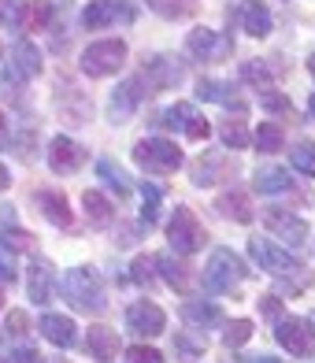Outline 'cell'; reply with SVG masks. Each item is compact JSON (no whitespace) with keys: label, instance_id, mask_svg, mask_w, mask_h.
<instances>
[{"label":"cell","instance_id":"1","mask_svg":"<svg viewBox=\"0 0 315 363\" xmlns=\"http://www.w3.org/2000/svg\"><path fill=\"white\" fill-rule=\"evenodd\" d=\"M60 289L71 301V308L86 311V315H101V311L108 308L104 282H101V274H96L93 267H71L67 274H63Z\"/></svg>","mask_w":315,"mask_h":363},{"label":"cell","instance_id":"2","mask_svg":"<svg viewBox=\"0 0 315 363\" xmlns=\"http://www.w3.org/2000/svg\"><path fill=\"white\" fill-rule=\"evenodd\" d=\"M245 278H248V267H245V259L238 252H230V249L211 252L208 267H204V286L211 293H234Z\"/></svg>","mask_w":315,"mask_h":363},{"label":"cell","instance_id":"3","mask_svg":"<svg viewBox=\"0 0 315 363\" xmlns=\"http://www.w3.org/2000/svg\"><path fill=\"white\" fill-rule=\"evenodd\" d=\"M134 160L141 163V171H153V174H175L186 156H182V148L167 138H145L134 145Z\"/></svg>","mask_w":315,"mask_h":363},{"label":"cell","instance_id":"4","mask_svg":"<svg viewBox=\"0 0 315 363\" xmlns=\"http://www.w3.org/2000/svg\"><path fill=\"white\" fill-rule=\"evenodd\" d=\"M167 238H171V249L178 256H193V252L204 249L208 230L201 226V219L193 216V208H175V216L167 223Z\"/></svg>","mask_w":315,"mask_h":363},{"label":"cell","instance_id":"5","mask_svg":"<svg viewBox=\"0 0 315 363\" xmlns=\"http://www.w3.org/2000/svg\"><path fill=\"white\" fill-rule=\"evenodd\" d=\"M123 63H126V41H119V38L96 41L82 52V71L89 78H108L115 71H123Z\"/></svg>","mask_w":315,"mask_h":363},{"label":"cell","instance_id":"6","mask_svg":"<svg viewBox=\"0 0 315 363\" xmlns=\"http://www.w3.org/2000/svg\"><path fill=\"white\" fill-rule=\"evenodd\" d=\"M186 48L193 60H204V63H223L234 56V41H230L226 34H219V30L211 26H197L186 34Z\"/></svg>","mask_w":315,"mask_h":363},{"label":"cell","instance_id":"7","mask_svg":"<svg viewBox=\"0 0 315 363\" xmlns=\"http://www.w3.org/2000/svg\"><path fill=\"white\" fill-rule=\"evenodd\" d=\"M138 19V8L126 4V0H93L82 11V26L86 30H104L115 23H134Z\"/></svg>","mask_w":315,"mask_h":363},{"label":"cell","instance_id":"8","mask_svg":"<svg viewBox=\"0 0 315 363\" xmlns=\"http://www.w3.org/2000/svg\"><path fill=\"white\" fill-rule=\"evenodd\" d=\"M138 78L145 82V89H175V86H182V78H186V67H182L175 56L156 52V56L145 60Z\"/></svg>","mask_w":315,"mask_h":363},{"label":"cell","instance_id":"9","mask_svg":"<svg viewBox=\"0 0 315 363\" xmlns=\"http://www.w3.org/2000/svg\"><path fill=\"white\" fill-rule=\"evenodd\" d=\"M248 256H253L256 263L267 274H275V278H282V274H297V271H304L301 263L293 259V252H286V249H278L275 241H263V238H253L248 241Z\"/></svg>","mask_w":315,"mask_h":363},{"label":"cell","instance_id":"10","mask_svg":"<svg viewBox=\"0 0 315 363\" xmlns=\"http://www.w3.org/2000/svg\"><path fill=\"white\" fill-rule=\"evenodd\" d=\"M160 126H171V130H182L189 141H204L208 134H211V126H208V119L201 111H197L193 104H186V101H178V104H171L167 111L160 115Z\"/></svg>","mask_w":315,"mask_h":363},{"label":"cell","instance_id":"11","mask_svg":"<svg viewBox=\"0 0 315 363\" xmlns=\"http://www.w3.org/2000/svg\"><path fill=\"white\" fill-rule=\"evenodd\" d=\"M145 89V82L141 78H126L119 89L111 93V104H108V119L115 123V126H126L130 119H134V111L141 108V101L148 93H141Z\"/></svg>","mask_w":315,"mask_h":363},{"label":"cell","instance_id":"12","mask_svg":"<svg viewBox=\"0 0 315 363\" xmlns=\"http://www.w3.org/2000/svg\"><path fill=\"white\" fill-rule=\"evenodd\" d=\"M275 337L293 359H308L311 356V326H308V319H286L282 315L275 323Z\"/></svg>","mask_w":315,"mask_h":363},{"label":"cell","instance_id":"13","mask_svg":"<svg viewBox=\"0 0 315 363\" xmlns=\"http://www.w3.org/2000/svg\"><path fill=\"white\" fill-rule=\"evenodd\" d=\"M126 326L141 337H160L163 330H167V315H163V308H156L153 301H138V304L126 308Z\"/></svg>","mask_w":315,"mask_h":363},{"label":"cell","instance_id":"14","mask_svg":"<svg viewBox=\"0 0 315 363\" xmlns=\"http://www.w3.org/2000/svg\"><path fill=\"white\" fill-rule=\"evenodd\" d=\"M263 223H267L271 234H278L286 245H293V249H301L304 238H308V223L297 219L293 211H282V208H271L267 216H263Z\"/></svg>","mask_w":315,"mask_h":363},{"label":"cell","instance_id":"15","mask_svg":"<svg viewBox=\"0 0 315 363\" xmlns=\"http://www.w3.org/2000/svg\"><path fill=\"white\" fill-rule=\"evenodd\" d=\"M82 160H86V148L71 138H52L48 141V167L56 174H74L82 167Z\"/></svg>","mask_w":315,"mask_h":363},{"label":"cell","instance_id":"16","mask_svg":"<svg viewBox=\"0 0 315 363\" xmlns=\"http://www.w3.org/2000/svg\"><path fill=\"white\" fill-rule=\"evenodd\" d=\"M8 74L15 82H30V78L41 74V52H38L34 41H15L11 45V67H8Z\"/></svg>","mask_w":315,"mask_h":363},{"label":"cell","instance_id":"17","mask_svg":"<svg viewBox=\"0 0 315 363\" xmlns=\"http://www.w3.org/2000/svg\"><path fill=\"white\" fill-rule=\"evenodd\" d=\"M52 282H56V271L48 267V259H34L26 267V296H30V304H45L48 296H52Z\"/></svg>","mask_w":315,"mask_h":363},{"label":"cell","instance_id":"18","mask_svg":"<svg viewBox=\"0 0 315 363\" xmlns=\"http://www.w3.org/2000/svg\"><path fill=\"white\" fill-rule=\"evenodd\" d=\"M271 26H275L271 8L263 4V0H245V4H241V30H245V34L248 38H267Z\"/></svg>","mask_w":315,"mask_h":363},{"label":"cell","instance_id":"19","mask_svg":"<svg viewBox=\"0 0 315 363\" xmlns=\"http://www.w3.org/2000/svg\"><path fill=\"white\" fill-rule=\"evenodd\" d=\"M41 334L52 341L56 349H71V345L78 341L74 323H71L67 315H52V311H48V315H41Z\"/></svg>","mask_w":315,"mask_h":363},{"label":"cell","instance_id":"20","mask_svg":"<svg viewBox=\"0 0 315 363\" xmlns=\"http://www.w3.org/2000/svg\"><path fill=\"white\" fill-rule=\"evenodd\" d=\"M86 349H89L93 359H115L119 356V334L108 326H93L86 334Z\"/></svg>","mask_w":315,"mask_h":363},{"label":"cell","instance_id":"21","mask_svg":"<svg viewBox=\"0 0 315 363\" xmlns=\"http://www.w3.org/2000/svg\"><path fill=\"white\" fill-rule=\"evenodd\" d=\"M230 178V160L223 156H204L201 163H193V186H215V182H226Z\"/></svg>","mask_w":315,"mask_h":363},{"label":"cell","instance_id":"22","mask_svg":"<svg viewBox=\"0 0 315 363\" xmlns=\"http://www.w3.org/2000/svg\"><path fill=\"white\" fill-rule=\"evenodd\" d=\"M38 204H41V211H45L48 223L71 226V208H67V196H63L60 189H41V193H38Z\"/></svg>","mask_w":315,"mask_h":363},{"label":"cell","instance_id":"23","mask_svg":"<svg viewBox=\"0 0 315 363\" xmlns=\"http://www.w3.org/2000/svg\"><path fill=\"white\" fill-rule=\"evenodd\" d=\"M215 211H223V216L234 219V223H253V204H248V196L241 189H226L219 201H215Z\"/></svg>","mask_w":315,"mask_h":363},{"label":"cell","instance_id":"24","mask_svg":"<svg viewBox=\"0 0 315 363\" xmlns=\"http://www.w3.org/2000/svg\"><path fill=\"white\" fill-rule=\"evenodd\" d=\"M19 19H23L26 34H41V30L52 23V4H48V0H26L19 8Z\"/></svg>","mask_w":315,"mask_h":363},{"label":"cell","instance_id":"25","mask_svg":"<svg viewBox=\"0 0 315 363\" xmlns=\"http://www.w3.org/2000/svg\"><path fill=\"white\" fill-rule=\"evenodd\" d=\"M182 319H186L189 326L204 330V326H215L223 319V311L215 301H186V308H182Z\"/></svg>","mask_w":315,"mask_h":363},{"label":"cell","instance_id":"26","mask_svg":"<svg viewBox=\"0 0 315 363\" xmlns=\"http://www.w3.org/2000/svg\"><path fill=\"white\" fill-rule=\"evenodd\" d=\"M289 186H293V182H289V171L275 167V163H263V167L256 171V189H260V193H267V196L286 193Z\"/></svg>","mask_w":315,"mask_h":363},{"label":"cell","instance_id":"27","mask_svg":"<svg viewBox=\"0 0 315 363\" xmlns=\"http://www.w3.org/2000/svg\"><path fill=\"white\" fill-rule=\"evenodd\" d=\"M230 93H234V89L223 86V82H211V78L197 82V96H201V101H215V104H226V108L245 111V101H238V96H230Z\"/></svg>","mask_w":315,"mask_h":363},{"label":"cell","instance_id":"28","mask_svg":"<svg viewBox=\"0 0 315 363\" xmlns=\"http://www.w3.org/2000/svg\"><path fill=\"white\" fill-rule=\"evenodd\" d=\"M82 208H86V216H89V223L93 226H108L111 223V204H108V196H101L96 189H86L82 193Z\"/></svg>","mask_w":315,"mask_h":363},{"label":"cell","instance_id":"29","mask_svg":"<svg viewBox=\"0 0 315 363\" xmlns=\"http://www.w3.org/2000/svg\"><path fill=\"white\" fill-rule=\"evenodd\" d=\"M282 145H286V130L278 123H260L256 130V148L260 152H282Z\"/></svg>","mask_w":315,"mask_h":363},{"label":"cell","instance_id":"30","mask_svg":"<svg viewBox=\"0 0 315 363\" xmlns=\"http://www.w3.org/2000/svg\"><path fill=\"white\" fill-rule=\"evenodd\" d=\"M289 160H293V171H301L304 178H315V141H297Z\"/></svg>","mask_w":315,"mask_h":363},{"label":"cell","instance_id":"31","mask_svg":"<svg viewBox=\"0 0 315 363\" xmlns=\"http://www.w3.org/2000/svg\"><path fill=\"white\" fill-rule=\"evenodd\" d=\"M156 267L163 271V282L167 286H175V289H186V282H189V267H182V263L175 259V256H156Z\"/></svg>","mask_w":315,"mask_h":363},{"label":"cell","instance_id":"32","mask_svg":"<svg viewBox=\"0 0 315 363\" xmlns=\"http://www.w3.org/2000/svg\"><path fill=\"white\" fill-rule=\"evenodd\" d=\"M96 171H101V178L108 182V186L115 189V193H130V174L119 167V163H115V160H101V163H96Z\"/></svg>","mask_w":315,"mask_h":363},{"label":"cell","instance_id":"33","mask_svg":"<svg viewBox=\"0 0 315 363\" xmlns=\"http://www.w3.org/2000/svg\"><path fill=\"white\" fill-rule=\"evenodd\" d=\"M160 201H163V193L145 182V186H141V223L145 226H153L160 219Z\"/></svg>","mask_w":315,"mask_h":363},{"label":"cell","instance_id":"34","mask_svg":"<svg viewBox=\"0 0 315 363\" xmlns=\"http://www.w3.org/2000/svg\"><path fill=\"white\" fill-rule=\"evenodd\" d=\"M241 78L248 82V86H256V89H271V71H267V63H263V60L241 63Z\"/></svg>","mask_w":315,"mask_h":363},{"label":"cell","instance_id":"35","mask_svg":"<svg viewBox=\"0 0 315 363\" xmlns=\"http://www.w3.org/2000/svg\"><path fill=\"white\" fill-rule=\"evenodd\" d=\"M148 8L163 15V19H186L193 11V0H148Z\"/></svg>","mask_w":315,"mask_h":363},{"label":"cell","instance_id":"36","mask_svg":"<svg viewBox=\"0 0 315 363\" xmlns=\"http://www.w3.org/2000/svg\"><path fill=\"white\" fill-rule=\"evenodd\" d=\"M219 138H223L226 148H245L248 141H253V138H248V130H245V123H234V119L219 126Z\"/></svg>","mask_w":315,"mask_h":363},{"label":"cell","instance_id":"37","mask_svg":"<svg viewBox=\"0 0 315 363\" xmlns=\"http://www.w3.org/2000/svg\"><path fill=\"white\" fill-rule=\"evenodd\" d=\"M248 337H253V323H248V319H234V323L226 326V334H223L226 349H241Z\"/></svg>","mask_w":315,"mask_h":363},{"label":"cell","instance_id":"38","mask_svg":"<svg viewBox=\"0 0 315 363\" xmlns=\"http://www.w3.org/2000/svg\"><path fill=\"white\" fill-rule=\"evenodd\" d=\"M260 104L267 108V111H275V115H289L293 111L289 96H282L278 89H260Z\"/></svg>","mask_w":315,"mask_h":363},{"label":"cell","instance_id":"39","mask_svg":"<svg viewBox=\"0 0 315 363\" xmlns=\"http://www.w3.org/2000/svg\"><path fill=\"white\" fill-rule=\"evenodd\" d=\"M15 271H19V267H15V256H11V249H8V241L0 238V278H4V282H11Z\"/></svg>","mask_w":315,"mask_h":363},{"label":"cell","instance_id":"40","mask_svg":"<svg viewBox=\"0 0 315 363\" xmlns=\"http://www.w3.org/2000/svg\"><path fill=\"white\" fill-rule=\"evenodd\" d=\"M153 267H156V259L153 256H138L134 259V267H130V271H134V282H153Z\"/></svg>","mask_w":315,"mask_h":363},{"label":"cell","instance_id":"41","mask_svg":"<svg viewBox=\"0 0 315 363\" xmlns=\"http://www.w3.org/2000/svg\"><path fill=\"white\" fill-rule=\"evenodd\" d=\"M126 359H130V363H163V356H160L156 349H145V345L126 349Z\"/></svg>","mask_w":315,"mask_h":363},{"label":"cell","instance_id":"42","mask_svg":"<svg viewBox=\"0 0 315 363\" xmlns=\"http://www.w3.org/2000/svg\"><path fill=\"white\" fill-rule=\"evenodd\" d=\"M260 315L271 319V323L282 319V301H278V296H260Z\"/></svg>","mask_w":315,"mask_h":363},{"label":"cell","instance_id":"43","mask_svg":"<svg viewBox=\"0 0 315 363\" xmlns=\"http://www.w3.org/2000/svg\"><path fill=\"white\" fill-rule=\"evenodd\" d=\"M26 330H30L26 311H11V315H8V334H11V337H23Z\"/></svg>","mask_w":315,"mask_h":363},{"label":"cell","instance_id":"44","mask_svg":"<svg viewBox=\"0 0 315 363\" xmlns=\"http://www.w3.org/2000/svg\"><path fill=\"white\" fill-rule=\"evenodd\" d=\"M0 238H4V234H0ZM4 241H8V249H30V241H34V238L23 234V230H11V234H8Z\"/></svg>","mask_w":315,"mask_h":363},{"label":"cell","instance_id":"45","mask_svg":"<svg viewBox=\"0 0 315 363\" xmlns=\"http://www.w3.org/2000/svg\"><path fill=\"white\" fill-rule=\"evenodd\" d=\"M15 8H19V0H0V26H8V23H11Z\"/></svg>","mask_w":315,"mask_h":363},{"label":"cell","instance_id":"46","mask_svg":"<svg viewBox=\"0 0 315 363\" xmlns=\"http://www.w3.org/2000/svg\"><path fill=\"white\" fill-rule=\"evenodd\" d=\"M11 363H41V356H38V352L26 345V349H19V352H15V359H11Z\"/></svg>","mask_w":315,"mask_h":363},{"label":"cell","instance_id":"47","mask_svg":"<svg viewBox=\"0 0 315 363\" xmlns=\"http://www.w3.org/2000/svg\"><path fill=\"white\" fill-rule=\"evenodd\" d=\"M178 349H182V352H186V356H197V352H201V349H204V345H189L186 337H178Z\"/></svg>","mask_w":315,"mask_h":363},{"label":"cell","instance_id":"48","mask_svg":"<svg viewBox=\"0 0 315 363\" xmlns=\"http://www.w3.org/2000/svg\"><path fill=\"white\" fill-rule=\"evenodd\" d=\"M8 148V119H4V111H0V152Z\"/></svg>","mask_w":315,"mask_h":363},{"label":"cell","instance_id":"49","mask_svg":"<svg viewBox=\"0 0 315 363\" xmlns=\"http://www.w3.org/2000/svg\"><path fill=\"white\" fill-rule=\"evenodd\" d=\"M8 186H11V174H8L4 163H0V189H8Z\"/></svg>","mask_w":315,"mask_h":363},{"label":"cell","instance_id":"50","mask_svg":"<svg viewBox=\"0 0 315 363\" xmlns=\"http://www.w3.org/2000/svg\"><path fill=\"white\" fill-rule=\"evenodd\" d=\"M245 363H282V359H271V356H248Z\"/></svg>","mask_w":315,"mask_h":363},{"label":"cell","instance_id":"51","mask_svg":"<svg viewBox=\"0 0 315 363\" xmlns=\"http://www.w3.org/2000/svg\"><path fill=\"white\" fill-rule=\"evenodd\" d=\"M308 115H311V119H315V93H311V101H308Z\"/></svg>","mask_w":315,"mask_h":363},{"label":"cell","instance_id":"52","mask_svg":"<svg viewBox=\"0 0 315 363\" xmlns=\"http://www.w3.org/2000/svg\"><path fill=\"white\" fill-rule=\"evenodd\" d=\"M308 71H311V78H315V52L308 56Z\"/></svg>","mask_w":315,"mask_h":363},{"label":"cell","instance_id":"53","mask_svg":"<svg viewBox=\"0 0 315 363\" xmlns=\"http://www.w3.org/2000/svg\"><path fill=\"white\" fill-rule=\"evenodd\" d=\"M308 326H315V311H311V315H308ZM311 334H315V330H311Z\"/></svg>","mask_w":315,"mask_h":363},{"label":"cell","instance_id":"54","mask_svg":"<svg viewBox=\"0 0 315 363\" xmlns=\"http://www.w3.org/2000/svg\"><path fill=\"white\" fill-rule=\"evenodd\" d=\"M0 308H4V293H0Z\"/></svg>","mask_w":315,"mask_h":363},{"label":"cell","instance_id":"55","mask_svg":"<svg viewBox=\"0 0 315 363\" xmlns=\"http://www.w3.org/2000/svg\"><path fill=\"white\" fill-rule=\"evenodd\" d=\"M0 363H4V356H0Z\"/></svg>","mask_w":315,"mask_h":363}]
</instances>
